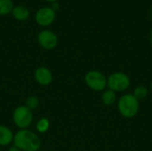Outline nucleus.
I'll use <instances>...</instances> for the list:
<instances>
[{"mask_svg":"<svg viewBox=\"0 0 152 151\" xmlns=\"http://www.w3.org/2000/svg\"><path fill=\"white\" fill-rule=\"evenodd\" d=\"M12 143L21 151H38L42 146L38 135L28 129L19 130L14 134Z\"/></svg>","mask_w":152,"mask_h":151,"instance_id":"obj_1","label":"nucleus"},{"mask_svg":"<svg viewBox=\"0 0 152 151\" xmlns=\"http://www.w3.org/2000/svg\"><path fill=\"white\" fill-rule=\"evenodd\" d=\"M139 101L132 93H126L118 101V109L120 115L126 118L134 117L139 112Z\"/></svg>","mask_w":152,"mask_h":151,"instance_id":"obj_2","label":"nucleus"},{"mask_svg":"<svg viewBox=\"0 0 152 151\" xmlns=\"http://www.w3.org/2000/svg\"><path fill=\"white\" fill-rule=\"evenodd\" d=\"M34 119L33 111L25 105L18 106L12 113V121L14 125L20 129H27L31 125Z\"/></svg>","mask_w":152,"mask_h":151,"instance_id":"obj_3","label":"nucleus"},{"mask_svg":"<svg viewBox=\"0 0 152 151\" xmlns=\"http://www.w3.org/2000/svg\"><path fill=\"white\" fill-rule=\"evenodd\" d=\"M130 85V77L123 72H114L107 77V87L115 93L126 91Z\"/></svg>","mask_w":152,"mask_h":151,"instance_id":"obj_4","label":"nucleus"},{"mask_svg":"<svg viewBox=\"0 0 152 151\" xmlns=\"http://www.w3.org/2000/svg\"><path fill=\"white\" fill-rule=\"evenodd\" d=\"M86 85L93 91L103 92L107 87V77L99 70H90L85 76Z\"/></svg>","mask_w":152,"mask_h":151,"instance_id":"obj_5","label":"nucleus"},{"mask_svg":"<svg viewBox=\"0 0 152 151\" xmlns=\"http://www.w3.org/2000/svg\"><path fill=\"white\" fill-rule=\"evenodd\" d=\"M37 42L39 45L45 50H53L58 44V37L54 32L49 29H45L37 35Z\"/></svg>","mask_w":152,"mask_h":151,"instance_id":"obj_6","label":"nucleus"},{"mask_svg":"<svg viewBox=\"0 0 152 151\" xmlns=\"http://www.w3.org/2000/svg\"><path fill=\"white\" fill-rule=\"evenodd\" d=\"M55 17L56 12H54L51 7H42L36 12L35 20L38 25L42 27H47L54 21Z\"/></svg>","mask_w":152,"mask_h":151,"instance_id":"obj_7","label":"nucleus"},{"mask_svg":"<svg viewBox=\"0 0 152 151\" xmlns=\"http://www.w3.org/2000/svg\"><path fill=\"white\" fill-rule=\"evenodd\" d=\"M34 78L36 82L43 86L49 85L53 80V76L52 71L46 67H38L34 72Z\"/></svg>","mask_w":152,"mask_h":151,"instance_id":"obj_8","label":"nucleus"},{"mask_svg":"<svg viewBox=\"0 0 152 151\" xmlns=\"http://www.w3.org/2000/svg\"><path fill=\"white\" fill-rule=\"evenodd\" d=\"M14 134L11 128L6 125H0V146L5 147L13 142Z\"/></svg>","mask_w":152,"mask_h":151,"instance_id":"obj_9","label":"nucleus"},{"mask_svg":"<svg viewBox=\"0 0 152 151\" xmlns=\"http://www.w3.org/2000/svg\"><path fill=\"white\" fill-rule=\"evenodd\" d=\"M12 14L17 20L24 21L28 18L29 11L27 7H25L23 5H17V6L13 7L12 11Z\"/></svg>","mask_w":152,"mask_h":151,"instance_id":"obj_10","label":"nucleus"},{"mask_svg":"<svg viewBox=\"0 0 152 151\" xmlns=\"http://www.w3.org/2000/svg\"><path fill=\"white\" fill-rule=\"evenodd\" d=\"M102 101L106 106H111L117 101V93L110 89L104 90L102 93Z\"/></svg>","mask_w":152,"mask_h":151,"instance_id":"obj_11","label":"nucleus"},{"mask_svg":"<svg viewBox=\"0 0 152 151\" xmlns=\"http://www.w3.org/2000/svg\"><path fill=\"white\" fill-rule=\"evenodd\" d=\"M13 7L14 6L12 0H0V15H7L12 13Z\"/></svg>","mask_w":152,"mask_h":151,"instance_id":"obj_12","label":"nucleus"},{"mask_svg":"<svg viewBox=\"0 0 152 151\" xmlns=\"http://www.w3.org/2000/svg\"><path fill=\"white\" fill-rule=\"evenodd\" d=\"M50 128V120L47 117H41L36 124V129L40 133H46Z\"/></svg>","mask_w":152,"mask_h":151,"instance_id":"obj_13","label":"nucleus"},{"mask_svg":"<svg viewBox=\"0 0 152 151\" xmlns=\"http://www.w3.org/2000/svg\"><path fill=\"white\" fill-rule=\"evenodd\" d=\"M148 93H149V91H148V89H147L146 86H144V85H139V86H137V87L134 88V93H133V95L138 101H142V100H144L148 96Z\"/></svg>","mask_w":152,"mask_h":151,"instance_id":"obj_14","label":"nucleus"},{"mask_svg":"<svg viewBox=\"0 0 152 151\" xmlns=\"http://www.w3.org/2000/svg\"><path fill=\"white\" fill-rule=\"evenodd\" d=\"M39 103H40V101H39V99H38L37 96H36V95H30V96H28L26 99L25 106L33 111L34 109H36L38 108Z\"/></svg>","mask_w":152,"mask_h":151,"instance_id":"obj_15","label":"nucleus"},{"mask_svg":"<svg viewBox=\"0 0 152 151\" xmlns=\"http://www.w3.org/2000/svg\"><path fill=\"white\" fill-rule=\"evenodd\" d=\"M51 8H52L54 12H56V11L60 8V5H59V4H58V3H56V2H55V3H53V6H52Z\"/></svg>","mask_w":152,"mask_h":151,"instance_id":"obj_16","label":"nucleus"},{"mask_svg":"<svg viewBox=\"0 0 152 151\" xmlns=\"http://www.w3.org/2000/svg\"><path fill=\"white\" fill-rule=\"evenodd\" d=\"M7 151H21L20 150H19L17 147H15V146H12L9 150Z\"/></svg>","mask_w":152,"mask_h":151,"instance_id":"obj_17","label":"nucleus"},{"mask_svg":"<svg viewBox=\"0 0 152 151\" xmlns=\"http://www.w3.org/2000/svg\"><path fill=\"white\" fill-rule=\"evenodd\" d=\"M45 1H46V2H49V3H53H53L57 2L58 0H45Z\"/></svg>","mask_w":152,"mask_h":151,"instance_id":"obj_18","label":"nucleus"},{"mask_svg":"<svg viewBox=\"0 0 152 151\" xmlns=\"http://www.w3.org/2000/svg\"><path fill=\"white\" fill-rule=\"evenodd\" d=\"M151 44H152V30H151Z\"/></svg>","mask_w":152,"mask_h":151,"instance_id":"obj_19","label":"nucleus"},{"mask_svg":"<svg viewBox=\"0 0 152 151\" xmlns=\"http://www.w3.org/2000/svg\"><path fill=\"white\" fill-rule=\"evenodd\" d=\"M150 88H151V91H152V83H151V85H150Z\"/></svg>","mask_w":152,"mask_h":151,"instance_id":"obj_20","label":"nucleus"}]
</instances>
